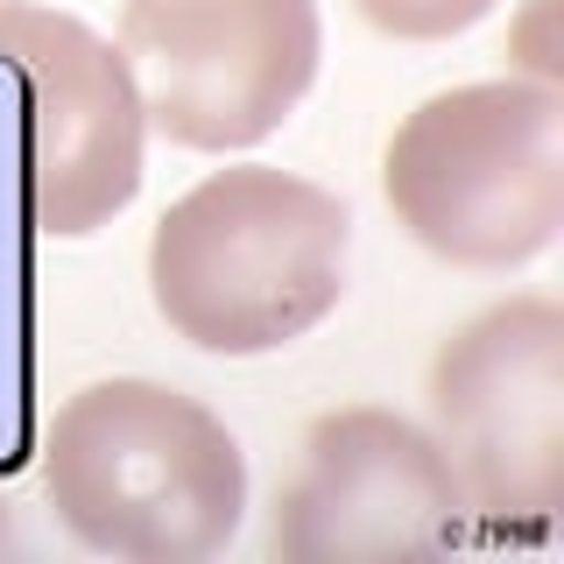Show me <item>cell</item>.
Segmentation results:
<instances>
[{"instance_id": "6da1fadb", "label": "cell", "mask_w": 564, "mask_h": 564, "mask_svg": "<svg viewBox=\"0 0 564 564\" xmlns=\"http://www.w3.org/2000/svg\"><path fill=\"white\" fill-rule=\"evenodd\" d=\"M352 275L339 191L275 163L212 170L149 234V296L184 346L219 360L282 352L317 332Z\"/></svg>"}, {"instance_id": "7a4b0ae2", "label": "cell", "mask_w": 564, "mask_h": 564, "mask_svg": "<svg viewBox=\"0 0 564 564\" xmlns=\"http://www.w3.org/2000/svg\"><path fill=\"white\" fill-rule=\"evenodd\" d=\"M43 494L64 536L99 557L198 564L247 516V458L198 395L113 375L50 416Z\"/></svg>"}, {"instance_id": "3957f363", "label": "cell", "mask_w": 564, "mask_h": 564, "mask_svg": "<svg viewBox=\"0 0 564 564\" xmlns=\"http://www.w3.org/2000/svg\"><path fill=\"white\" fill-rule=\"evenodd\" d=\"M395 226L473 275L529 269L564 226V93L480 78L402 113L381 155Z\"/></svg>"}, {"instance_id": "277c9868", "label": "cell", "mask_w": 564, "mask_h": 564, "mask_svg": "<svg viewBox=\"0 0 564 564\" xmlns=\"http://www.w3.org/2000/svg\"><path fill=\"white\" fill-rule=\"evenodd\" d=\"M431 437L445 445L473 522L551 536L564 508V304L501 296L431 352Z\"/></svg>"}, {"instance_id": "5b68a950", "label": "cell", "mask_w": 564, "mask_h": 564, "mask_svg": "<svg viewBox=\"0 0 564 564\" xmlns=\"http://www.w3.org/2000/svg\"><path fill=\"white\" fill-rule=\"evenodd\" d=\"M120 57L149 128L198 155L269 141L325 57L317 0H120Z\"/></svg>"}, {"instance_id": "8992f818", "label": "cell", "mask_w": 564, "mask_h": 564, "mask_svg": "<svg viewBox=\"0 0 564 564\" xmlns=\"http://www.w3.org/2000/svg\"><path fill=\"white\" fill-rule=\"evenodd\" d=\"M473 508L445 445L381 402L325 410L275 494L269 551L282 564H410L466 543Z\"/></svg>"}, {"instance_id": "52a82bcc", "label": "cell", "mask_w": 564, "mask_h": 564, "mask_svg": "<svg viewBox=\"0 0 564 564\" xmlns=\"http://www.w3.org/2000/svg\"><path fill=\"white\" fill-rule=\"evenodd\" d=\"M0 57L29 85V226L50 240H93L141 191V113L134 70L113 43L64 8H0Z\"/></svg>"}, {"instance_id": "ba28073f", "label": "cell", "mask_w": 564, "mask_h": 564, "mask_svg": "<svg viewBox=\"0 0 564 564\" xmlns=\"http://www.w3.org/2000/svg\"><path fill=\"white\" fill-rule=\"evenodd\" d=\"M494 8L501 0H352V14L367 29L395 35V43H452L473 22H487Z\"/></svg>"}, {"instance_id": "9c48e42d", "label": "cell", "mask_w": 564, "mask_h": 564, "mask_svg": "<svg viewBox=\"0 0 564 564\" xmlns=\"http://www.w3.org/2000/svg\"><path fill=\"white\" fill-rule=\"evenodd\" d=\"M0 557H29V536H22V522H14L8 501H0Z\"/></svg>"}, {"instance_id": "30bf717a", "label": "cell", "mask_w": 564, "mask_h": 564, "mask_svg": "<svg viewBox=\"0 0 564 564\" xmlns=\"http://www.w3.org/2000/svg\"><path fill=\"white\" fill-rule=\"evenodd\" d=\"M0 8H8V0H0Z\"/></svg>"}]
</instances>
